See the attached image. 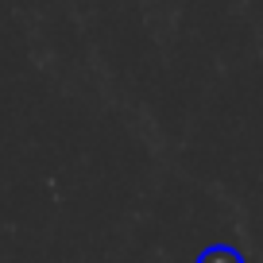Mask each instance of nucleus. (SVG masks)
Masks as SVG:
<instances>
[{
  "instance_id": "f257e3e1",
  "label": "nucleus",
  "mask_w": 263,
  "mask_h": 263,
  "mask_svg": "<svg viewBox=\"0 0 263 263\" xmlns=\"http://www.w3.org/2000/svg\"><path fill=\"white\" fill-rule=\"evenodd\" d=\"M197 263H244V255L229 244H217V248H205V252L197 255Z\"/></svg>"
}]
</instances>
